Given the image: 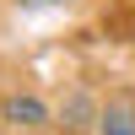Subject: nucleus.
<instances>
[{"label":"nucleus","instance_id":"obj_1","mask_svg":"<svg viewBox=\"0 0 135 135\" xmlns=\"http://www.w3.org/2000/svg\"><path fill=\"white\" fill-rule=\"evenodd\" d=\"M0 119H6V124H16V130H49V124H54L49 103H43V97H32V92H11V97H0Z\"/></svg>","mask_w":135,"mask_h":135},{"label":"nucleus","instance_id":"obj_2","mask_svg":"<svg viewBox=\"0 0 135 135\" xmlns=\"http://www.w3.org/2000/svg\"><path fill=\"white\" fill-rule=\"evenodd\" d=\"M97 97L86 92V86H76L70 97H65V108H60V130L65 135H97Z\"/></svg>","mask_w":135,"mask_h":135},{"label":"nucleus","instance_id":"obj_3","mask_svg":"<svg viewBox=\"0 0 135 135\" xmlns=\"http://www.w3.org/2000/svg\"><path fill=\"white\" fill-rule=\"evenodd\" d=\"M97 135H135V97H108L97 108Z\"/></svg>","mask_w":135,"mask_h":135},{"label":"nucleus","instance_id":"obj_4","mask_svg":"<svg viewBox=\"0 0 135 135\" xmlns=\"http://www.w3.org/2000/svg\"><path fill=\"white\" fill-rule=\"evenodd\" d=\"M16 6H27V11H49V6H70V0H16Z\"/></svg>","mask_w":135,"mask_h":135}]
</instances>
